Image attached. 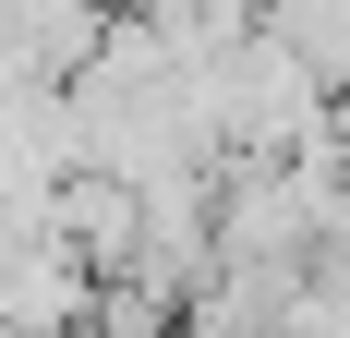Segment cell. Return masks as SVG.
Wrapping results in <instances>:
<instances>
[{
    "label": "cell",
    "mask_w": 350,
    "mask_h": 338,
    "mask_svg": "<svg viewBox=\"0 0 350 338\" xmlns=\"http://www.w3.org/2000/svg\"><path fill=\"white\" fill-rule=\"evenodd\" d=\"M326 169H338V181H350V85H338V97H326Z\"/></svg>",
    "instance_id": "1"
}]
</instances>
